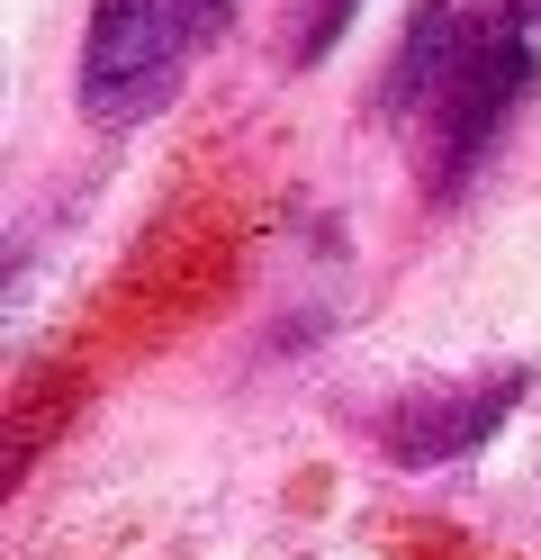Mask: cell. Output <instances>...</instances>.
<instances>
[{
	"label": "cell",
	"mask_w": 541,
	"mask_h": 560,
	"mask_svg": "<svg viewBox=\"0 0 541 560\" xmlns=\"http://www.w3.org/2000/svg\"><path fill=\"white\" fill-rule=\"evenodd\" d=\"M541 82V0H424L388 73V118L424 136V190L460 199Z\"/></svg>",
	"instance_id": "6da1fadb"
},
{
	"label": "cell",
	"mask_w": 541,
	"mask_h": 560,
	"mask_svg": "<svg viewBox=\"0 0 541 560\" xmlns=\"http://www.w3.org/2000/svg\"><path fill=\"white\" fill-rule=\"evenodd\" d=\"M244 0H91L82 27V109L91 127H144L163 118L180 82L226 46Z\"/></svg>",
	"instance_id": "7a4b0ae2"
},
{
	"label": "cell",
	"mask_w": 541,
	"mask_h": 560,
	"mask_svg": "<svg viewBox=\"0 0 541 560\" xmlns=\"http://www.w3.org/2000/svg\"><path fill=\"white\" fill-rule=\"evenodd\" d=\"M532 371H479V380H415V389H397L388 407H371L361 425L371 443L388 452L397 470H433V462H469L505 416L524 407Z\"/></svg>",
	"instance_id": "3957f363"
},
{
	"label": "cell",
	"mask_w": 541,
	"mask_h": 560,
	"mask_svg": "<svg viewBox=\"0 0 541 560\" xmlns=\"http://www.w3.org/2000/svg\"><path fill=\"white\" fill-rule=\"evenodd\" d=\"M361 0H307V19H298V46H289V63H316V55H334L343 46V27H352Z\"/></svg>",
	"instance_id": "277c9868"
}]
</instances>
